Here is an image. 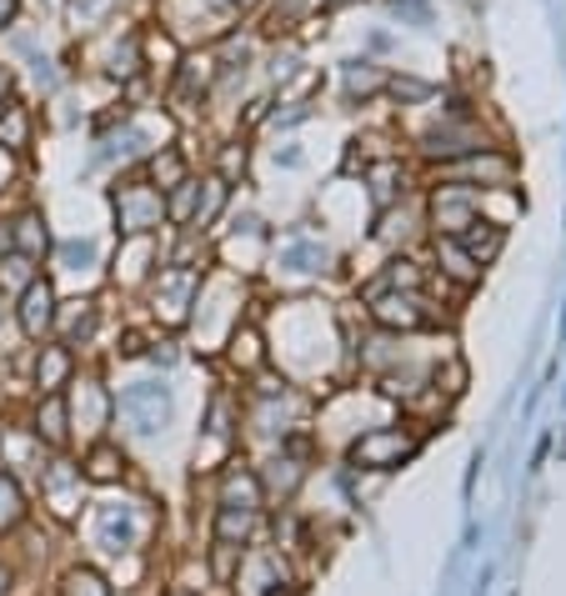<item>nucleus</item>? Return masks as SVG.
Wrapping results in <instances>:
<instances>
[{
	"instance_id": "f257e3e1",
	"label": "nucleus",
	"mask_w": 566,
	"mask_h": 596,
	"mask_svg": "<svg viewBox=\"0 0 566 596\" xmlns=\"http://www.w3.org/2000/svg\"><path fill=\"white\" fill-rule=\"evenodd\" d=\"M116 231L120 236H156L165 226V191L151 185L146 175H120L116 191Z\"/></svg>"
},
{
	"instance_id": "f03ea898",
	"label": "nucleus",
	"mask_w": 566,
	"mask_h": 596,
	"mask_svg": "<svg viewBox=\"0 0 566 596\" xmlns=\"http://www.w3.org/2000/svg\"><path fill=\"white\" fill-rule=\"evenodd\" d=\"M436 181H457V185H471V191H512L516 181V156L506 146H481L471 156H457L447 166H431Z\"/></svg>"
},
{
	"instance_id": "7ed1b4c3",
	"label": "nucleus",
	"mask_w": 566,
	"mask_h": 596,
	"mask_svg": "<svg viewBox=\"0 0 566 596\" xmlns=\"http://www.w3.org/2000/svg\"><path fill=\"white\" fill-rule=\"evenodd\" d=\"M477 216H481V191H471V185L436 181L431 195H426V226L436 236H461Z\"/></svg>"
},
{
	"instance_id": "20e7f679",
	"label": "nucleus",
	"mask_w": 566,
	"mask_h": 596,
	"mask_svg": "<svg viewBox=\"0 0 566 596\" xmlns=\"http://www.w3.org/2000/svg\"><path fill=\"white\" fill-rule=\"evenodd\" d=\"M412 456H416V436L406 426H382V432H366L351 441V461L371 471H392L402 461H412Z\"/></svg>"
},
{
	"instance_id": "39448f33",
	"label": "nucleus",
	"mask_w": 566,
	"mask_h": 596,
	"mask_svg": "<svg viewBox=\"0 0 566 596\" xmlns=\"http://www.w3.org/2000/svg\"><path fill=\"white\" fill-rule=\"evenodd\" d=\"M15 321L31 341H45L55 331V286L45 276H31L21 286V301H15Z\"/></svg>"
},
{
	"instance_id": "423d86ee",
	"label": "nucleus",
	"mask_w": 566,
	"mask_h": 596,
	"mask_svg": "<svg viewBox=\"0 0 566 596\" xmlns=\"http://www.w3.org/2000/svg\"><path fill=\"white\" fill-rule=\"evenodd\" d=\"M371 316L382 326H392V331H421V326H431L421 291H371Z\"/></svg>"
},
{
	"instance_id": "0eeeda50",
	"label": "nucleus",
	"mask_w": 566,
	"mask_h": 596,
	"mask_svg": "<svg viewBox=\"0 0 566 596\" xmlns=\"http://www.w3.org/2000/svg\"><path fill=\"white\" fill-rule=\"evenodd\" d=\"M376 96H386V71L382 65L366 61V55L341 61V100L356 106V100H376Z\"/></svg>"
},
{
	"instance_id": "6e6552de",
	"label": "nucleus",
	"mask_w": 566,
	"mask_h": 596,
	"mask_svg": "<svg viewBox=\"0 0 566 596\" xmlns=\"http://www.w3.org/2000/svg\"><path fill=\"white\" fill-rule=\"evenodd\" d=\"M31 146H35V110L21 96L0 100V151L25 156Z\"/></svg>"
},
{
	"instance_id": "1a4fd4ad",
	"label": "nucleus",
	"mask_w": 566,
	"mask_h": 596,
	"mask_svg": "<svg viewBox=\"0 0 566 596\" xmlns=\"http://www.w3.org/2000/svg\"><path fill=\"white\" fill-rule=\"evenodd\" d=\"M120 11H126V0H66V25L71 35H100L110 31V25L120 21Z\"/></svg>"
},
{
	"instance_id": "9d476101",
	"label": "nucleus",
	"mask_w": 566,
	"mask_h": 596,
	"mask_svg": "<svg viewBox=\"0 0 566 596\" xmlns=\"http://www.w3.org/2000/svg\"><path fill=\"white\" fill-rule=\"evenodd\" d=\"M436 260H441V266H436L441 281H457V286H477L481 281V260L471 256L457 236H436Z\"/></svg>"
},
{
	"instance_id": "9b49d317",
	"label": "nucleus",
	"mask_w": 566,
	"mask_h": 596,
	"mask_svg": "<svg viewBox=\"0 0 566 596\" xmlns=\"http://www.w3.org/2000/svg\"><path fill=\"white\" fill-rule=\"evenodd\" d=\"M146 181L161 185V191H175L181 181H191V161H185L181 146H156L151 156H146Z\"/></svg>"
},
{
	"instance_id": "f8f14e48",
	"label": "nucleus",
	"mask_w": 566,
	"mask_h": 596,
	"mask_svg": "<svg viewBox=\"0 0 566 596\" xmlns=\"http://www.w3.org/2000/svg\"><path fill=\"white\" fill-rule=\"evenodd\" d=\"M81 467H66V461H55V467H45V497H51V507L61 511V517H71L76 511V501H81Z\"/></svg>"
},
{
	"instance_id": "ddd939ff",
	"label": "nucleus",
	"mask_w": 566,
	"mask_h": 596,
	"mask_svg": "<svg viewBox=\"0 0 566 596\" xmlns=\"http://www.w3.org/2000/svg\"><path fill=\"white\" fill-rule=\"evenodd\" d=\"M66 381H71V347H66V341L41 347V356H35V391L51 396V391H61Z\"/></svg>"
},
{
	"instance_id": "4468645a",
	"label": "nucleus",
	"mask_w": 566,
	"mask_h": 596,
	"mask_svg": "<svg viewBox=\"0 0 566 596\" xmlns=\"http://www.w3.org/2000/svg\"><path fill=\"white\" fill-rule=\"evenodd\" d=\"M11 251H21V256H31V260H41L45 251H51V231H45L41 211H21V216L11 221Z\"/></svg>"
},
{
	"instance_id": "2eb2a0df",
	"label": "nucleus",
	"mask_w": 566,
	"mask_h": 596,
	"mask_svg": "<svg viewBox=\"0 0 566 596\" xmlns=\"http://www.w3.org/2000/svg\"><path fill=\"white\" fill-rule=\"evenodd\" d=\"M96 321H100L96 301H71L66 321L55 316V326H61V341H66V347H86V341L96 337Z\"/></svg>"
},
{
	"instance_id": "dca6fc26",
	"label": "nucleus",
	"mask_w": 566,
	"mask_h": 596,
	"mask_svg": "<svg viewBox=\"0 0 566 596\" xmlns=\"http://www.w3.org/2000/svg\"><path fill=\"white\" fill-rule=\"evenodd\" d=\"M35 436L51 446H66V402H61V391H51L45 406L35 412Z\"/></svg>"
},
{
	"instance_id": "f3484780",
	"label": "nucleus",
	"mask_w": 566,
	"mask_h": 596,
	"mask_svg": "<svg viewBox=\"0 0 566 596\" xmlns=\"http://www.w3.org/2000/svg\"><path fill=\"white\" fill-rule=\"evenodd\" d=\"M120 471H126V456H120L110 441H96V446H90V456H86V471H81V477H90V481H116Z\"/></svg>"
},
{
	"instance_id": "a211bd4d",
	"label": "nucleus",
	"mask_w": 566,
	"mask_h": 596,
	"mask_svg": "<svg viewBox=\"0 0 566 596\" xmlns=\"http://www.w3.org/2000/svg\"><path fill=\"white\" fill-rule=\"evenodd\" d=\"M21 517H25V497H21V487H15L11 471H0V536L11 532V526H21Z\"/></svg>"
},
{
	"instance_id": "6ab92c4d",
	"label": "nucleus",
	"mask_w": 566,
	"mask_h": 596,
	"mask_svg": "<svg viewBox=\"0 0 566 596\" xmlns=\"http://www.w3.org/2000/svg\"><path fill=\"white\" fill-rule=\"evenodd\" d=\"M216 175H221V181H236V175H246V146H241V141H226V146H221V151H216Z\"/></svg>"
},
{
	"instance_id": "aec40b11",
	"label": "nucleus",
	"mask_w": 566,
	"mask_h": 596,
	"mask_svg": "<svg viewBox=\"0 0 566 596\" xmlns=\"http://www.w3.org/2000/svg\"><path fill=\"white\" fill-rule=\"evenodd\" d=\"M61 592H66V596H110V586L100 582L96 572H71V576H66V586H61Z\"/></svg>"
},
{
	"instance_id": "412c9836",
	"label": "nucleus",
	"mask_w": 566,
	"mask_h": 596,
	"mask_svg": "<svg viewBox=\"0 0 566 596\" xmlns=\"http://www.w3.org/2000/svg\"><path fill=\"white\" fill-rule=\"evenodd\" d=\"M21 6H25V0H0V35L15 31V21H21Z\"/></svg>"
},
{
	"instance_id": "4be33fe9",
	"label": "nucleus",
	"mask_w": 566,
	"mask_h": 596,
	"mask_svg": "<svg viewBox=\"0 0 566 596\" xmlns=\"http://www.w3.org/2000/svg\"><path fill=\"white\" fill-rule=\"evenodd\" d=\"M15 91V76H11V65H0V100H11Z\"/></svg>"
},
{
	"instance_id": "5701e85b",
	"label": "nucleus",
	"mask_w": 566,
	"mask_h": 596,
	"mask_svg": "<svg viewBox=\"0 0 566 596\" xmlns=\"http://www.w3.org/2000/svg\"><path fill=\"white\" fill-rule=\"evenodd\" d=\"M317 11H337V6H351V0H311Z\"/></svg>"
},
{
	"instance_id": "b1692460",
	"label": "nucleus",
	"mask_w": 566,
	"mask_h": 596,
	"mask_svg": "<svg viewBox=\"0 0 566 596\" xmlns=\"http://www.w3.org/2000/svg\"><path fill=\"white\" fill-rule=\"evenodd\" d=\"M6 586H11V572H6V566H0V596H6Z\"/></svg>"
},
{
	"instance_id": "393cba45",
	"label": "nucleus",
	"mask_w": 566,
	"mask_h": 596,
	"mask_svg": "<svg viewBox=\"0 0 566 596\" xmlns=\"http://www.w3.org/2000/svg\"><path fill=\"white\" fill-rule=\"evenodd\" d=\"M171 596H191V592H171Z\"/></svg>"
}]
</instances>
